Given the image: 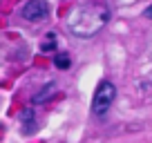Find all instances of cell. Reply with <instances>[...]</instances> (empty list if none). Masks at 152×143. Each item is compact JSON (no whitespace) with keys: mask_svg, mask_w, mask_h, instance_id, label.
<instances>
[{"mask_svg":"<svg viewBox=\"0 0 152 143\" xmlns=\"http://www.w3.org/2000/svg\"><path fill=\"white\" fill-rule=\"evenodd\" d=\"M49 16V5L45 0H29L23 7V18L25 20H43Z\"/></svg>","mask_w":152,"mask_h":143,"instance_id":"3957f363","label":"cell"},{"mask_svg":"<svg viewBox=\"0 0 152 143\" xmlns=\"http://www.w3.org/2000/svg\"><path fill=\"white\" fill-rule=\"evenodd\" d=\"M54 65H56L58 69H69L72 61H69V56H67V54H56V58H54Z\"/></svg>","mask_w":152,"mask_h":143,"instance_id":"8992f818","label":"cell"},{"mask_svg":"<svg viewBox=\"0 0 152 143\" xmlns=\"http://www.w3.org/2000/svg\"><path fill=\"white\" fill-rule=\"evenodd\" d=\"M145 18H150V20H152V5L145 9Z\"/></svg>","mask_w":152,"mask_h":143,"instance_id":"ba28073f","label":"cell"},{"mask_svg":"<svg viewBox=\"0 0 152 143\" xmlns=\"http://www.w3.org/2000/svg\"><path fill=\"white\" fill-rule=\"evenodd\" d=\"M56 47V40H54V34H47V40L40 45V52H52Z\"/></svg>","mask_w":152,"mask_h":143,"instance_id":"52a82bcc","label":"cell"},{"mask_svg":"<svg viewBox=\"0 0 152 143\" xmlns=\"http://www.w3.org/2000/svg\"><path fill=\"white\" fill-rule=\"evenodd\" d=\"M110 9L105 5H81L67 16V29L76 38H92L107 25Z\"/></svg>","mask_w":152,"mask_h":143,"instance_id":"6da1fadb","label":"cell"},{"mask_svg":"<svg viewBox=\"0 0 152 143\" xmlns=\"http://www.w3.org/2000/svg\"><path fill=\"white\" fill-rule=\"evenodd\" d=\"M56 90H58L56 83H47V85H45L43 90L38 92V94H34V96H31V103H34V105H38V103H47V101L52 98L54 94H56Z\"/></svg>","mask_w":152,"mask_h":143,"instance_id":"277c9868","label":"cell"},{"mask_svg":"<svg viewBox=\"0 0 152 143\" xmlns=\"http://www.w3.org/2000/svg\"><path fill=\"white\" fill-rule=\"evenodd\" d=\"M20 123H23V132L25 134H34L36 132V116H34V110H23Z\"/></svg>","mask_w":152,"mask_h":143,"instance_id":"5b68a950","label":"cell"},{"mask_svg":"<svg viewBox=\"0 0 152 143\" xmlns=\"http://www.w3.org/2000/svg\"><path fill=\"white\" fill-rule=\"evenodd\" d=\"M114 96H116V87H114L110 81H101L99 87H96L94 101H92V112H94L96 116H103L105 112L112 107Z\"/></svg>","mask_w":152,"mask_h":143,"instance_id":"7a4b0ae2","label":"cell"}]
</instances>
